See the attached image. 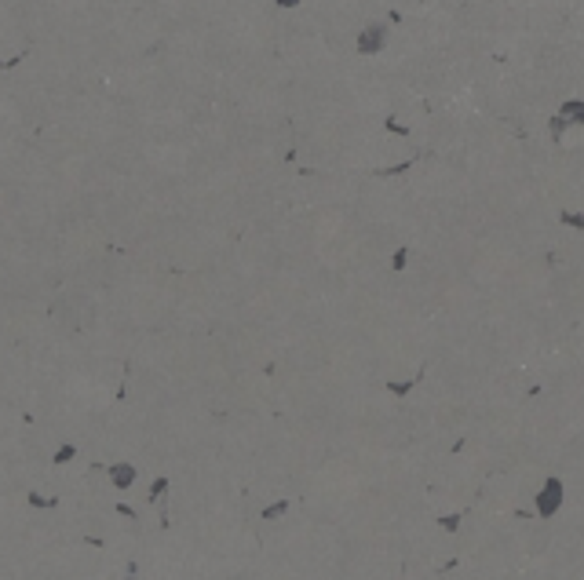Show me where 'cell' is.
Segmentation results:
<instances>
[{"mask_svg":"<svg viewBox=\"0 0 584 580\" xmlns=\"http://www.w3.org/2000/svg\"><path fill=\"white\" fill-rule=\"evenodd\" d=\"M558 504H563V482L548 478L544 489H541V496H537V514L541 519H552V514L558 511Z\"/></svg>","mask_w":584,"mask_h":580,"instance_id":"cell-1","label":"cell"},{"mask_svg":"<svg viewBox=\"0 0 584 580\" xmlns=\"http://www.w3.org/2000/svg\"><path fill=\"white\" fill-rule=\"evenodd\" d=\"M581 110H584V106H581V102L574 99V102H566V106L555 113V121H552V132H555V139L563 135L566 128H577V124L584 121V117H581Z\"/></svg>","mask_w":584,"mask_h":580,"instance_id":"cell-2","label":"cell"},{"mask_svg":"<svg viewBox=\"0 0 584 580\" xmlns=\"http://www.w3.org/2000/svg\"><path fill=\"white\" fill-rule=\"evenodd\" d=\"M384 41H387V30L384 26H365V33H362V41H358V48H362V55H373L376 48H384Z\"/></svg>","mask_w":584,"mask_h":580,"instance_id":"cell-3","label":"cell"},{"mask_svg":"<svg viewBox=\"0 0 584 580\" xmlns=\"http://www.w3.org/2000/svg\"><path fill=\"white\" fill-rule=\"evenodd\" d=\"M110 478L117 482L121 489H128V485H132V478H135V471L128 467V463H121V467H113V471H110Z\"/></svg>","mask_w":584,"mask_h":580,"instance_id":"cell-4","label":"cell"},{"mask_svg":"<svg viewBox=\"0 0 584 580\" xmlns=\"http://www.w3.org/2000/svg\"><path fill=\"white\" fill-rule=\"evenodd\" d=\"M285 511H289V500H282V504H274V508H266L263 519H278V514H285Z\"/></svg>","mask_w":584,"mask_h":580,"instance_id":"cell-5","label":"cell"}]
</instances>
